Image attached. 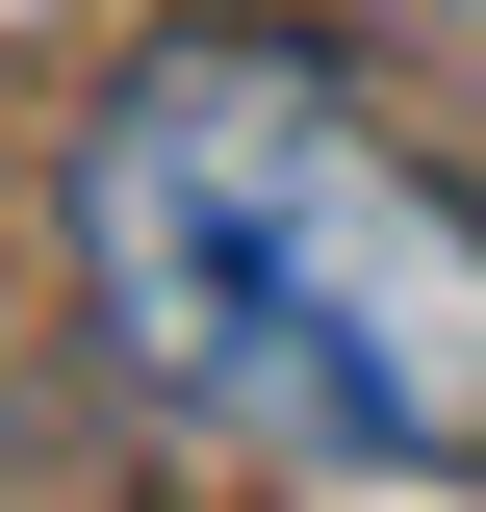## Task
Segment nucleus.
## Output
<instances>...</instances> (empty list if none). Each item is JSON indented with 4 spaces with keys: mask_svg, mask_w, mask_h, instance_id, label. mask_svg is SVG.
<instances>
[{
    "mask_svg": "<svg viewBox=\"0 0 486 512\" xmlns=\"http://www.w3.org/2000/svg\"><path fill=\"white\" fill-rule=\"evenodd\" d=\"M52 256L180 436L333 487H486V180L333 26H154L52 154Z\"/></svg>",
    "mask_w": 486,
    "mask_h": 512,
    "instance_id": "f257e3e1",
    "label": "nucleus"
}]
</instances>
